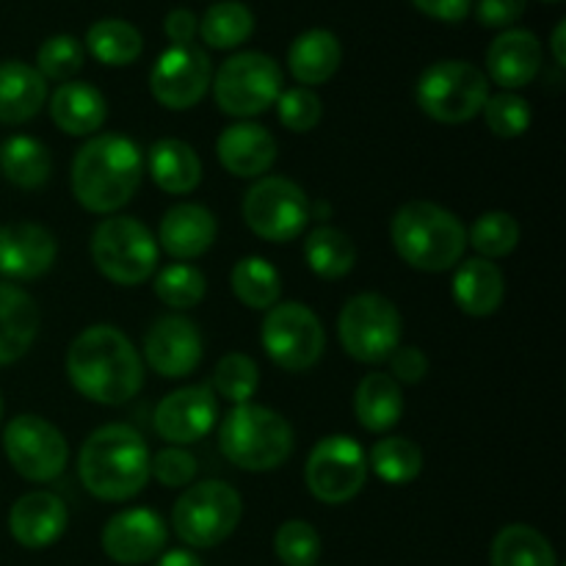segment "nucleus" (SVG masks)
<instances>
[{
  "label": "nucleus",
  "mask_w": 566,
  "mask_h": 566,
  "mask_svg": "<svg viewBox=\"0 0 566 566\" xmlns=\"http://www.w3.org/2000/svg\"><path fill=\"white\" fill-rule=\"evenodd\" d=\"M219 420V403H216L213 387L210 385H188L180 390L169 392L164 401L155 407V431L160 440L169 446H191L202 437L210 434V429Z\"/></svg>",
  "instance_id": "nucleus-16"
},
{
  "label": "nucleus",
  "mask_w": 566,
  "mask_h": 566,
  "mask_svg": "<svg viewBox=\"0 0 566 566\" xmlns=\"http://www.w3.org/2000/svg\"><path fill=\"white\" fill-rule=\"evenodd\" d=\"M158 241L147 224L133 216H111L94 227L92 260L114 285L136 287L158 269Z\"/></svg>",
  "instance_id": "nucleus-7"
},
{
  "label": "nucleus",
  "mask_w": 566,
  "mask_h": 566,
  "mask_svg": "<svg viewBox=\"0 0 566 566\" xmlns=\"http://www.w3.org/2000/svg\"><path fill=\"white\" fill-rule=\"evenodd\" d=\"M216 105L227 116L252 119L263 111L274 108L282 94V70L271 55L247 50L235 53L216 70L213 75Z\"/></svg>",
  "instance_id": "nucleus-9"
},
{
  "label": "nucleus",
  "mask_w": 566,
  "mask_h": 566,
  "mask_svg": "<svg viewBox=\"0 0 566 566\" xmlns=\"http://www.w3.org/2000/svg\"><path fill=\"white\" fill-rule=\"evenodd\" d=\"M304 260L321 280H343L357 263V247L337 227H315L304 241Z\"/></svg>",
  "instance_id": "nucleus-31"
},
{
  "label": "nucleus",
  "mask_w": 566,
  "mask_h": 566,
  "mask_svg": "<svg viewBox=\"0 0 566 566\" xmlns=\"http://www.w3.org/2000/svg\"><path fill=\"white\" fill-rule=\"evenodd\" d=\"M219 448L227 462L247 473L282 468L293 453V429L280 412L260 403H238L219 429Z\"/></svg>",
  "instance_id": "nucleus-5"
},
{
  "label": "nucleus",
  "mask_w": 566,
  "mask_h": 566,
  "mask_svg": "<svg viewBox=\"0 0 566 566\" xmlns=\"http://www.w3.org/2000/svg\"><path fill=\"white\" fill-rule=\"evenodd\" d=\"M216 216L205 205L180 202L169 208L160 219L158 241L166 254L175 260H197L216 243Z\"/></svg>",
  "instance_id": "nucleus-23"
},
{
  "label": "nucleus",
  "mask_w": 566,
  "mask_h": 566,
  "mask_svg": "<svg viewBox=\"0 0 566 566\" xmlns=\"http://www.w3.org/2000/svg\"><path fill=\"white\" fill-rule=\"evenodd\" d=\"M48 99V81L36 72V66L22 61H3L0 64V122L3 125H22L31 122Z\"/></svg>",
  "instance_id": "nucleus-28"
},
{
  "label": "nucleus",
  "mask_w": 566,
  "mask_h": 566,
  "mask_svg": "<svg viewBox=\"0 0 566 566\" xmlns=\"http://www.w3.org/2000/svg\"><path fill=\"white\" fill-rule=\"evenodd\" d=\"M475 20L484 28H512L528 9V0H479L473 3Z\"/></svg>",
  "instance_id": "nucleus-46"
},
{
  "label": "nucleus",
  "mask_w": 566,
  "mask_h": 566,
  "mask_svg": "<svg viewBox=\"0 0 566 566\" xmlns=\"http://www.w3.org/2000/svg\"><path fill=\"white\" fill-rule=\"evenodd\" d=\"M260 340L271 363L287 374H304L315 368L326 348L318 315L302 302H276L274 307L265 310Z\"/></svg>",
  "instance_id": "nucleus-11"
},
{
  "label": "nucleus",
  "mask_w": 566,
  "mask_h": 566,
  "mask_svg": "<svg viewBox=\"0 0 566 566\" xmlns=\"http://www.w3.org/2000/svg\"><path fill=\"white\" fill-rule=\"evenodd\" d=\"M390 238L403 263L429 274L451 271L468 249V230L459 216L426 199H412L398 208Z\"/></svg>",
  "instance_id": "nucleus-4"
},
{
  "label": "nucleus",
  "mask_w": 566,
  "mask_h": 566,
  "mask_svg": "<svg viewBox=\"0 0 566 566\" xmlns=\"http://www.w3.org/2000/svg\"><path fill=\"white\" fill-rule=\"evenodd\" d=\"M551 50H553V59H556L558 66H566V22L562 20L556 25L551 36Z\"/></svg>",
  "instance_id": "nucleus-51"
},
{
  "label": "nucleus",
  "mask_w": 566,
  "mask_h": 566,
  "mask_svg": "<svg viewBox=\"0 0 566 566\" xmlns=\"http://www.w3.org/2000/svg\"><path fill=\"white\" fill-rule=\"evenodd\" d=\"M254 31V14L241 0L213 3L199 20V36L213 50H232L247 42Z\"/></svg>",
  "instance_id": "nucleus-36"
},
{
  "label": "nucleus",
  "mask_w": 566,
  "mask_h": 566,
  "mask_svg": "<svg viewBox=\"0 0 566 566\" xmlns=\"http://www.w3.org/2000/svg\"><path fill=\"white\" fill-rule=\"evenodd\" d=\"M232 293L249 310H271L282 296V276L265 258L238 260L230 274Z\"/></svg>",
  "instance_id": "nucleus-35"
},
{
  "label": "nucleus",
  "mask_w": 566,
  "mask_h": 566,
  "mask_svg": "<svg viewBox=\"0 0 566 566\" xmlns=\"http://www.w3.org/2000/svg\"><path fill=\"white\" fill-rule=\"evenodd\" d=\"M321 551L324 542L307 520H287L274 534V553L285 566H315Z\"/></svg>",
  "instance_id": "nucleus-42"
},
{
  "label": "nucleus",
  "mask_w": 566,
  "mask_h": 566,
  "mask_svg": "<svg viewBox=\"0 0 566 566\" xmlns=\"http://www.w3.org/2000/svg\"><path fill=\"white\" fill-rule=\"evenodd\" d=\"M55 254L59 243L48 227L31 221L0 227V274L9 280H36L48 274Z\"/></svg>",
  "instance_id": "nucleus-19"
},
{
  "label": "nucleus",
  "mask_w": 566,
  "mask_h": 566,
  "mask_svg": "<svg viewBox=\"0 0 566 566\" xmlns=\"http://www.w3.org/2000/svg\"><path fill=\"white\" fill-rule=\"evenodd\" d=\"M0 412H3V403H0Z\"/></svg>",
  "instance_id": "nucleus-54"
},
{
  "label": "nucleus",
  "mask_w": 566,
  "mask_h": 566,
  "mask_svg": "<svg viewBox=\"0 0 566 566\" xmlns=\"http://www.w3.org/2000/svg\"><path fill=\"white\" fill-rule=\"evenodd\" d=\"M208 293V282L197 265L171 263L155 276V296L171 310H191Z\"/></svg>",
  "instance_id": "nucleus-39"
},
{
  "label": "nucleus",
  "mask_w": 566,
  "mask_h": 566,
  "mask_svg": "<svg viewBox=\"0 0 566 566\" xmlns=\"http://www.w3.org/2000/svg\"><path fill=\"white\" fill-rule=\"evenodd\" d=\"M542 3H562V0H542Z\"/></svg>",
  "instance_id": "nucleus-53"
},
{
  "label": "nucleus",
  "mask_w": 566,
  "mask_h": 566,
  "mask_svg": "<svg viewBox=\"0 0 566 566\" xmlns=\"http://www.w3.org/2000/svg\"><path fill=\"white\" fill-rule=\"evenodd\" d=\"M213 66L199 44H171L149 72V92L164 108L188 111L208 94Z\"/></svg>",
  "instance_id": "nucleus-15"
},
{
  "label": "nucleus",
  "mask_w": 566,
  "mask_h": 566,
  "mask_svg": "<svg viewBox=\"0 0 566 566\" xmlns=\"http://www.w3.org/2000/svg\"><path fill=\"white\" fill-rule=\"evenodd\" d=\"M86 48L99 64L105 66H130L142 59L144 39L138 28L127 20H97L86 31Z\"/></svg>",
  "instance_id": "nucleus-33"
},
{
  "label": "nucleus",
  "mask_w": 566,
  "mask_h": 566,
  "mask_svg": "<svg viewBox=\"0 0 566 566\" xmlns=\"http://www.w3.org/2000/svg\"><path fill=\"white\" fill-rule=\"evenodd\" d=\"M486 72L506 92L523 88L542 72V42L528 28H506L486 50Z\"/></svg>",
  "instance_id": "nucleus-20"
},
{
  "label": "nucleus",
  "mask_w": 566,
  "mask_h": 566,
  "mask_svg": "<svg viewBox=\"0 0 566 566\" xmlns=\"http://www.w3.org/2000/svg\"><path fill=\"white\" fill-rule=\"evenodd\" d=\"M387 363H390L392 379L403 385H418L429 374V357L418 346H398Z\"/></svg>",
  "instance_id": "nucleus-47"
},
{
  "label": "nucleus",
  "mask_w": 566,
  "mask_h": 566,
  "mask_svg": "<svg viewBox=\"0 0 566 566\" xmlns=\"http://www.w3.org/2000/svg\"><path fill=\"white\" fill-rule=\"evenodd\" d=\"M503 296H506V280L492 260L470 258L459 263L457 274H453V298L462 313L486 318L501 310Z\"/></svg>",
  "instance_id": "nucleus-26"
},
{
  "label": "nucleus",
  "mask_w": 566,
  "mask_h": 566,
  "mask_svg": "<svg viewBox=\"0 0 566 566\" xmlns=\"http://www.w3.org/2000/svg\"><path fill=\"white\" fill-rule=\"evenodd\" d=\"M3 451L11 468L33 484L59 479L70 459L64 434L39 415H17L9 420L3 431Z\"/></svg>",
  "instance_id": "nucleus-14"
},
{
  "label": "nucleus",
  "mask_w": 566,
  "mask_h": 566,
  "mask_svg": "<svg viewBox=\"0 0 566 566\" xmlns=\"http://www.w3.org/2000/svg\"><path fill=\"white\" fill-rule=\"evenodd\" d=\"M243 514L241 492L224 481H199L186 486L171 509V528L186 545L208 551L230 539Z\"/></svg>",
  "instance_id": "nucleus-8"
},
{
  "label": "nucleus",
  "mask_w": 566,
  "mask_h": 566,
  "mask_svg": "<svg viewBox=\"0 0 566 566\" xmlns=\"http://www.w3.org/2000/svg\"><path fill=\"white\" fill-rule=\"evenodd\" d=\"M420 111L442 125H462L475 119L490 99V77L470 61H437L415 86Z\"/></svg>",
  "instance_id": "nucleus-6"
},
{
  "label": "nucleus",
  "mask_w": 566,
  "mask_h": 566,
  "mask_svg": "<svg viewBox=\"0 0 566 566\" xmlns=\"http://www.w3.org/2000/svg\"><path fill=\"white\" fill-rule=\"evenodd\" d=\"M144 166H147L155 186L166 193H175V197L191 193L202 180V160H199L197 149L180 138L155 142L144 158Z\"/></svg>",
  "instance_id": "nucleus-27"
},
{
  "label": "nucleus",
  "mask_w": 566,
  "mask_h": 566,
  "mask_svg": "<svg viewBox=\"0 0 566 566\" xmlns=\"http://www.w3.org/2000/svg\"><path fill=\"white\" fill-rule=\"evenodd\" d=\"M39 335V307L22 287L0 282V368L25 357Z\"/></svg>",
  "instance_id": "nucleus-25"
},
{
  "label": "nucleus",
  "mask_w": 566,
  "mask_h": 566,
  "mask_svg": "<svg viewBox=\"0 0 566 566\" xmlns=\"http://www.w3.org/2000/svg\"><path fill=\"white\" fill-rule=\"evenodd\" d=\"M368 479V457L354 437L332 434L315 442L304 468L313 497L329 506H340L363 492Z\"/></svg>",
  "instance_id": "nucleus-13"
},
{
  "label": "nucleus",
  "mask_w": 566,
  "mask_h": 566,
  "mask_svg": "<svg viewBox=\"0 0 566 566\" xmlns=\"http://www.w3.org/2000/svg\"><path fill=\"white\" fill-rule=\"evenodd\" d=\"M216 155L230 175L260 180L276 160V138L254 122H235L224 127L216 142Z\"/></svg>",
  "instance_id": "nucleus-21"
},
{
  "label": "nucleus",
  "mask_w": 566,
  "mask_h": 566,
  "mask_svg": "<svg viewBox=\"0 0 566 566\" xmlns=\"http://www.w3.org/2000/svg\"><path fill=\"white\" fill-rule=\"evenodd\" d=\"M66 520L70 514H66L64 501L53 492L36 490L22 495L11 506L9 531L14 542H20L28 551H42L61 539V534L66 531Z\"/></svg>",
  "instance_id": "nucleus-22"
},
{
  "label": "nucleus",
  "mask_w": 566,
  "mask_h": 566,
  "mask_svg": "<svg viewBox=\"0 0 566 566\" xmlns=\"http://www.w3.org/2000/svg\"><path fill=\"white\" fill-rule=\"evenodd\" d=\"M105 116H108V103L92 83L66 81L50 94V119L66 136H92L103 127Z\"/></svg>",
  "instance_id": "nucleus-24"
},
{
  "label": "nucleus",
  "mask_w": 566,
  "mask_h": 566,
  "mask_svg": "<svg viewBox=\"0 0 566 566\" xmlns=\"http://www.w3.org/2000/svg\"><path fill=\"white\" fill-rule=\"evenodd\" d=\"M481 114L486 127L501 138H517L531 127V105L517 92L490 94Z\"/></svg>",
  "instance_id": "nucleus-43"
},
{
  "label": "nucleus",
  "mask_w": 566,
  "mask_h": 566,
  "mask_svg": "<svg viewBox=\"0 0 566 566\" xmlns=\"http://www.w3.org/2000/svg\"><path fill=\"white\" fill-rule=\"evenodd\" d=\"M332 216V208L326 202H310V219H318V221H326Z\"/></svg>",
  "instance_id": "nucleus-52"
},
{
  "label": "nucleus",
  "mask_w": 566,
  "mask_h": 566,
  "mask_svg": "<svg viewBox=\"0 0 566 566\" xmlns=\"http://www.w3.org/2000/svg\"><path fill=\"white\" fill-rule=\"evenodd\" d=\"M149 459L153 453L133 426L108 423L83 442L77 475L97 501H130L147 486Z\"/></svg>",
  "instance_id": "nucleus-3"
},
{
  "label": "nucleus",
  "mask_w": 566,
  "mask_h": 566,
  "mask_svg": "<svg viewBox=\"0 0 566 566\" xmlns=\"http://www.w3.org/2000/svg\"><path fill=\"white\" fill-rule=\"evenodd\" d=\"M83 44L70 33H55V36L44 39L42 48L36 53V72L44 81L66 83L83 70Z\"/></svg>",
  "instance_id": "nucleus-41"
},
{
  "label": "nucleus",
  "mask_w": 566,
  "mask_h": 566,
  "mask_svg": "<svg viewBox=\"0 0 566 566\" xmlns=\"http://www.w3.org/2000/svg\"><path fill=\"white\" fill-rule=\"evenodd\" d=\"M149 475H153L160 486L182 490V486H191L193 475H197V459L177 446L164 448V451L155 453V457L149 459Z\"/></svg>",
  "instance_id": "nucleus-45"
},
{
  "label": "nucleus",
  "mask_w": 566,
  "mask_h": 566,
  "mask_svg": "<svg viewBox=\"0 0 566 566\" xmlns=\"http://www.w3.org/2000/svg\"><path fill=\"white\" fill-rule=\"evenodd\" d=\"M66 376L83 398L122 407L144 385V359L125 332L111 324L83 329L66 352Z\"/></svg>",
  "instance_id": "nucleus-1"
},
{
  "label": "nucleus",
  "mask_w": 566,
  "mask_h": 566,
  "mask_svg": "<svg viewBox=\"0 0 566 566\" xmlns=\"http://www.w3.org/2000/svg\"><path fill=\"white\" fill-rule=\"evenodd\" d=\"M368 464L385 484H412L423 470V451L407 437H385L368 453Z\"/></svg>",
  "instance_id": "nucleus-37"
},
{
  "label": "nucleus",
  "mask_w": 566,
  "mask_h": 566,
  "mask_svg": "<svg viewBox=\"0 0 566 566\" xmlns=\"http://www.w3.org/2000/svg\"><path fill=\"white\" fill-rule=\"evenodd\" d=\"M243 221L269 243H291L307 230L310 199L298 182L287 177H260L243 197Z\"/></svg>",
  "instance_id": "nucleus-12"
},
{
  "label": "nucleus",
  "mask_w": 566,
  "mask_h": 566,
  "mask_svg": "<svg viewBox=\"0 0 566 566\" xmlns=\"http://www.w3.org/2000/svg\"><path fill=\"white\" fill-rule=\"evenodd\" d=\"M166 36L171 44H193V36L199 33V20L191 9H175L164 20Z\"/></svg>",
  "instance_id": "nucleus-49"
},
{
  "label": "nucleus",
  "mask_w": 566,
  "mask_h": 566,
  "mask_svg": "<svg viewBox=\"0 0 566 566\" xmlns=\"http://www.w3.org/2000/svg\"><path fill=\"white\" fill-rule=\"evenodd\" d=\"M492 566H558L556 551L545 534L523 523L506 525L490 551Z\"/></svg>",
  "instance_id": "nucleus-32"
},
{
  "label": "nucleus",
  "mask_w": 566,
  "mask_h": 566,
  "mask_svg": "<svg viewBox=\"0 0 566 566\" xmlns=\"http://www.w3.org/2000/svg\"><path fill=\"white\" fill-rule=\"evenodd\" d=\"M517 243L520 224L506 210H490V213L479 216L468 230V247H473L484 260L506 258L517 249Z\"/></svg>",
  "instance_id": "nucleus-38"
},
{
  "label": "nucleus",
  "mask_w": 566,
  "mask_h": 566,
  "mask_svg": "<svg viewBox=\"0 0 566 566\" xmlns=\"http://www.w3.org/2000/svg\"><path fill=\"white\" fill-rule=\"evenodd\" d=\"M340 39L332 31H326V28L304 31L302 36L293 39L291 50H287L291 75L296 77L302 86H321V83H326L337 70H340Z\"/></svg>",
  "instance_id": "nucleus-29"
},
{
  "label": "nucleus",
  "mask_w": 566,
  "mask_h": 566,
  "mask_svg": "<svg viewBox=\"0 0 566 566\" xmlns=\"http://www.w3.org/2000/svg\"><path fill=\"white\" fill-rule=\"evenodd\" d=\"M155 566H205L193 556L191 551H169V553H160L158 564Z\"/></svg>",
  "instance_id": "nucleus-50"
},
{
  "label": "nucleus",
  "mask_w": 566,
  "mask_h": 566,
  "mask_svg": "<svg viewBox=\"0 0 566 566\" xmlns=\"http://www.w3.org/2000/svg\"><path fill=\"white\" fill-rule=\"evenodd\" d=\"M354 412L363 429L385 434L403 415L401 385L390 374H368L354 392Z\"/></svg>",
  "instance_id": "nucleus-30"
},
{
  "label": "nucleus",
  "mask_w": 566,
  "mask_h": 566,
  "mask_svg": "<svg viewBox=\"0 0 566 566\" xmlns=\"http://www.w3.org/2000/svg\"><path fill=\"white\" fill-rule=\"evenodd\" d=\"M276 116H280L282 125L291 133H310L324 116V105L321 97L307 86H293L282 88V94L276 97Z\"/></svg>",
  "instance_id": "nucleus-44"
},
{
  "label": "nucleus",
  "mask_w": 566,
  "mask_h": 566,
  "mask_svg": "<svg viewBox=\"0 0 566 566\" xmlns=\"http://www.w3.org/2000/svg\"><path fill=\"white\" fill-rule=\"evenodd\" d=\"M475 0H412L420 14L440 22H462L473 11Z\"/></svg>",
  "instance_id": "nucleus-48"
},
{
  "label": "nucleus",
  "mask_w": 566,
  "mask_h": 566,
  "mask_svg": "<svg viewBox=\"0 0 566 566\" xmlns=\"http://www.w3.org/2000/svg\"><path fill=\"white\" fill-rule=\"evenodd\" d=\"M0 171L17 188H42L53 171V158L36 138L11 136L0 149Z\"/></svg>",
  "instance_id": "nucleus-34"
},
{
  "label": "nucleus",
  "mask_w": 566,
  "mask_h": 566,
  "mask_svg": "<svg viewBox=\"0 0 566 566\" xmlns=\"http://www.w3.org/2000/svg\"><path fill=\"white\" fill-rule=\"evenodd\" d=\"M144 180V153L119 133L94 136L72 160V193L88 213H116Z\"/></svg>",
  "instance_id": "nucleus-2"
},
{
  "label": "nucleus",
  "mask_w": 566,
  "mask_h": 566,
  "mask_svg": "<svg viewBox=\"0 0 566 566\" xmlns=\"http://www.w3.org/2000/svg\"><path fill=\"white\" fill-rule=\"evenodd\" d=\"M260 387V368L249 354H224L216 365L213 390L230 403H249Z\"/></svg>",
  "instance_id": "nucleus-40"
},
{
  "label": "nucleus",
  "mask_w": 566,
  "mask_h": 566,
  "mask_svg": "<svg viewBox=\"0 0 566 566\" xmlns=\"http://www.w3.org/2000/svg\"><path fill=\"white\" fill-rule=\"evenodd\" d=\"M403 321L396 304L381 293H359L348 298L337 318V337L357 363L381 365L401 346Z\"/></svg>",
  "instance_id": "nucleus-10"
},
{
  "label": "nucleus",
  "mask_w": 566,
  "mask_h": 566,
  "mask_svg": "<svg viewBox=\"0 0 566 566\" xmlns=\"http://www.w3.org/2000/svg\"><path fill=\"white\" fill-rule=\"evenodd\" d=\"M169 528L153 509H125L105 523L103 551L122 566H142L166 551Z\"/></svg>",
  "instance_id": "nucleus-17"
},
{
  "label": "nucleus",
  "mask_w": 566,
  "mask_h": 566,
  "mask_svg": "<svg viewBox=\"0 0 566 566\" xmlns=\"http://www.w3.org/2000/svg\"><path fill=\"white\" fill-rule=\"evenodd\" d=\"M144 359L164 379H182L202 363V335L193 321L164 315L144 335Z\"/></svg>",
  "instance_id": "nucleus-18"
}]
</instances>
